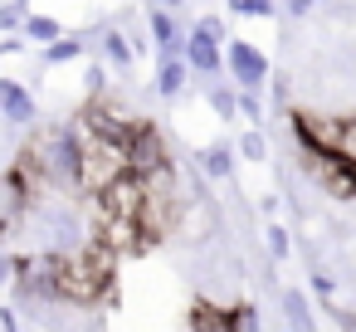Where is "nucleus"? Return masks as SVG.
<instances>
[{"instance_id": "nucleus-16", "label": "nucleus", "mask_w": 356, "mask_h": 332, "mask_svg": "<svg viewBox=\"0 0 356 332\" xmlns=\"http://www.w3.org/2000/svg\"><path fill=\"white\" fill-rule=\"evenodd\" d=\"M239 113H244L249 122H264V103H259L254 93H239Z\"/></svg>"}, {"instance_id": "nucleus-9", "label": "nucleus", "mask_w": 356, "mask_h": 332, "mask_svg": "<svg viewBox=\"0 0 356 332\" xmlns=\"http://www.w3.org/2000/svg\"><path fill=\"white\" fill-rule=\"evenodd\" d=\"M25 40H30V45H54V40H59V25L44 20V15H30V20H25Z\"/></svg>"}, {"instance_id": "nucleus-15", "label": "nucleus", "mask_w": 356, "mask_h": 332, "mask_svg": "<svg viewBox=\"0 0 356 332\" xmlns=\"http://www.w3.org/2000/svg\"><path fill=\"white\" fill-rule=\"evenodd\" d=\"M79 49H83L79 40H54V45H49V64H64V59H74Z\"/></svg>"}, {"instance_id": "nucleus-14", "label": "nucleus", "mask_w": 356, "mask_h": 332, "mask_svg": "<svg viewBox=\"0 0 356 332\" xmlns=\"http://www.w3.org/2000/svg\"><path fill=\"white\" fill-rule=\"evenodd\" d=\"M239 152H244L249 161H264V157H268V142H264V132H244V137H239Z\"/></svg>"}, {"instance_id": "nucleus-18", "label": "nucleus", "mask_w": 356, "mask_h": 332, "mask_svg": "<svg viewBox=\"0 0 356 332\" xmlns=\"http://www.w3.org/2000/svg\"><path fill=\"white\" fill-rule=\"evenodd\" d=\"M317 6V0H283V15H293V20H302L307 10Z\"/></svg>"}, {"instance_id": "nucleus-8", "label": "nucleus", "mask_w": 356, "mask_h": 332, "mask_svg": "<svg viewBox=\"0 0 356 332\" xmlns=\"http://www.w3.org/2000/svg\"><path fill=\"white\" fill-rule=\"evenodd\" d=\"M181 88H186V64H181V59H166V64H161V74H156V93L176 98Z\"/></svg>"}, {"instance_id": "nucleus-11", "label": "nucleus", "mask_w": 356, "mask_h": 332, "mask_svg": "<svg viewBox=\"0 0 356 332\" xmlns=\"http://www.w3.org/2000/svg\"><path fill=\"white\" fill-rule=\"evenodd\" d=\"M229 10H234V15H259V20H268L278 6H273V0H229Z\"/></svg>"}, {"instance_id": "nucleus-10", "label": "nucleus", "mask_w": 356, "mask_h": 332, "mask_svg": "<svg viewBox=\"0 0 356 332\" xmlns=\"http://www.w3.org/2000/svg\"><path fill=\"white\" fill-rule=\"evenodd\" d=\"M200 171L205 176H229V147H205L200 152Z\"/></svg>"}, {"instance_id": "nucleus-17", "label": "nucleus", "mask_w": 356, "mask_h": 332, "mask_svg": "<svg viewBox=\"0 0 356 332\" xmlns=\"http://www.w3.org/2000/svg\"><path fill=\"white\" fill-rule=\"evenodd\" d=\"M268 249H273V259H283V254H288V230H283V225H273V230H268Z\"/></svg>"}, {"instance_id": "nucleus-2", "label": "nucleus", "mask_w": 356, "mask_h": 332, "mask_svg": "<svg viewBox=\"0 0 356 332\" xmlns=\"http://www.w3.org/2000/svg\"><path fill=\"white\" fill-rule=\"evenodd\" d=\"M225 64H229V74H234V84H239L244 93H259V88L268 84V59H264L249 40H234V45L225 49Z\"/></svg>"}, {"instance_id": "nucleus-12", "label": "nucleus", "mask_w": 356, "mask_h": 332, "mask_svg": "<svg viewBox=\"0 0 356 332\" xmlns=\"http://www.w3.org/2000/svg\"><path fill=\"white\" fill-rule=\"evenodd\" d=\"M103 54H108L118 69H127V64H132V49H127V40H122V35H108V40H103Z\"/></svg>"}, {"instance_id": "nucleus-19", "label": "nucleus", "mask_w": 356, "mask_h": 332, "mask_svg": "<svg viewBox=\"0 0 356 332\" xmlns=\"http://www.w3.org/2000/svg\"><path fill=\"white\" fill-rule=\"evenodd\" d=\"M161 6H166V10H176V6H186V0H161Z\"/></svg>"}, {"instance_id": "nucleus-7", "label": "nucleus", "mask_w": 356, "mask_h": 332, "mask_svg": "<svg viewBox=\"0 0 356 332\" xmlns=\"http://www.w3.org/2000/svg\"><path fill=\"white\" fill-rule=\"evenodd\" d=\"M147 25H152V35H156V45H161L166 54H176V49H181V35H176V25H171V15H166V10H152V15H147Z\"/></svg>"}, {"instance_id": "nucleus-13", "label": "nucleus", "mask_w": 356, "mask_h": 332, "mask_svg": "<svg viewBox=\"0 0 356 332\" xmlns=\"http://www.w3.org/2000/svg\"><path fill=\"white\" fill-rule=\"evenodd\" d=\"M210 108H215V113H220V118L229 122V118L239 113V98H234L229 88H210Z\"/></svg>"}, {"instance_id": "nucleus-3", "label": "nucleus", "mask_w": 356, "mask_h": 332, "mask_svg": "<svg viewBox=\"0 0 356 332\" xmlns=\"http://www.w3.org/2000/svg\"><path fill=\"white\" fill-rule=\"evenodd\" d=\"M186 64L195 74H215L220 69V35H210L205 25H195V35L186 40Z\"/></svg>"}, {"instance_id": "nucleus-1", "label": "nucleus", "mask_w": 356, "mask_h": 332, "mask_svg": "<svg viewBox=\"0 0 356 332\" xmlns=\"http://www.w3.org/2000/svg\"><path fill=\"white\" fill-rule=\"evenodd\" d=\"M302 171L337 200H356V157H341V152H307L302 147Z\"/></svg>"}, {"instance_id": "nucleus-4", "label": "nucleus", "mask_w": 356, "mask_h": 332, "mask_svg": "<svg viewBox=\"0 0 356 332\" xmlns=\"http://www.w3.org/2000/svg\"><path fill=\"white\" fill-rule=\"evenodd\" d=\"M0 118L6 122H30L35 118V98L20 84H10V79H0Z\"/></svg>"}, {"instance_id": "nucleus-5", "label": "nucleus", "mask_w": 356, "mask_h": 332, "mask_svg": "<svg viewBox=\"0 0 356 332\" xmlns=\"http://www.w3.org/2000/svg\"><path fill=\"white\" fill-rule=\"evenodd\" d=\"M191 332H244V327H239L229 313H220V308H195Z\"/></svg>"}, {"instance_id": "nucleus-6", "label": "nucleus", "mask_w": 356, "mask_h": 332, "mask_svg": "<svg viewBox=\"0 0 356 332\" xmlns=\"http://www.w3.org/2000/svg\"><path fill=\"white\" fill-rule=\"evenodd\" d=\"M283 317H288V327H293V332H312V313H307V298H302L298 288H288V293H283Z\"/></svg>"}]
</instances>
